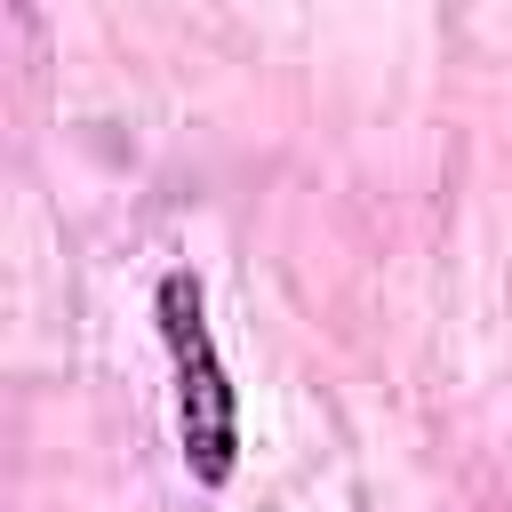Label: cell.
<instances>
[{
	"label": "cell",
	"mask_w": 512,
	"mask_h": 512,
	"mask_svg": "<svg viewBox=\"0 0 512 512\" xmlns=\"http://www.w3.org/2000/svg\"><path fill=\"white\" fill-rule=\"evenodd\" d=\"M160 336H168V360H176V432H184V464L200 488H224L232 480V456H240V400H232V376L216 360V336H208V312H200V280L192 272H160Z\"/></svg>",
	"instance_id": "1"
}]
</instances>
